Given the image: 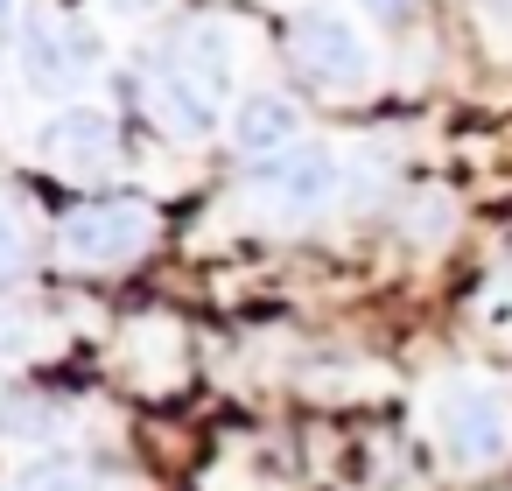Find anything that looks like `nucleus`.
<instances>
[{
	"label": "nucleus",
	"mask_w": 512,
	"mask_h": 491,
	"mask_svg": "<svg viewBox=\"0 0 512 491\" xmlns=\"http://www.w3.org/2000/svg\"><path fill=\"white\" fill-rule=\"evenodd\" d=\"M428 428H435V449L456 470H491L512 449V400L491 379H449L428 400Z\"/></svg>",
	"instance_id": "1"
},
{
	"label": "nucleus",
	"mask_w": 512,
	"mask_h": 491,
	"mask_svg": "<svg viewBox=\"0 0 512 491\" xmlns=\"http://www.w3.org/2000/svg\"><path fill=\"white\" fill-rule=\"evenodd\" d=\"M344 190V162L330 148H281L267 162H253V197L281 204V211H323Z\"/></svg>",
	"instance_id": "2"
},
{
	"label": "nucleus",
	"mask_w": 512,
	"mask_h": 491,
	"mask_svg": "<svg viewBox=\"0 0 512 491\" xmlns=\"http://www.w3.org/2000/svg\"><path fill=\"white\" fill-rule=\"evenodd\" d=\"M148 246V204L134 197H106V204H78L64 218V253L71 260H92V267H113L127 253Z\"/></svg>",
	"instance_id": "3"
},
{
	"label": "nucleus",
	"mask_w": 512,
	"mask_h": 491,
	"mask_svg": "<svg viewBox=\"0 0 512 491\" xmlns=\"http://www.w3.org/2000/svg\"><path fill=\"white\" fill-rule=\"evenodd\" d=\"M295 57H302V71H309L316 85H330V92H358V85L372 78V50H365V36H358L351 22H337V15H302V29H295Z\"/></svg>",
	"instance_id": "4"
},
{
	"label": "nucleus",
	"mask_w": 512,
	"mask_h": 491,
	"mask_svg": "<svg viewBox=\"0 0 512 491\" xmlns=\"http://www.w3.org/2000/svg\"><path fill=\"white\" fill-rule=\"evenodd\" d=\"M36 148H43L50 169H64V176H92V169L113 162L120 134H113V113H106V106H64V113L43 120Z\"/></svg>",
	"instance_id": "5"
},
{
	"label": "nucleus",
	"mask_w": 512,
	"mask_h": 491,
	"mask_svg": "<svg viewBox=\"0 0 512 491\" xmlns=\"http://www.w3.org/2000/svg\"><path fill=\"white\" fill-rule=\"evenodd\" d=\"M218 92L197 78V71H162L155 85H148V113H155V127L162 134H176V141H204L211 127H218V106H211Z\"/></svg>",
	"instance_id": "6"
},
{
	"label": "nucleus",
	"mask_w": 512,
	"mask_h": 491,
	"mask_svg": "<svg viewBox=\"0 0 512 491\" xmlns=\"http://www.w3.org/2000/svg\"><path fill=\"white\" fill-rule=\"evenodd\" d=\"M22 78H29V92H43V99H57L85 64H92V50L78 43V36H64V29H50V22H22Z\"/></svg>",
	"instance_id": "7"
},
{
	"label": "nucleus",
	"mask_w": 512,
	"mask_h": 491,
	"mask_svg": "<svg viewBox=\"0 0 512 491\" xmlns=\"http://www.w3.org/2000/svg\"><path fill=\"white\" fill-rule=\"evenodd\" d=\"M295 106L288 99H274V92H253V99H239V113H232V141L246 148V155H281V148H295Z\"/></svg>",
	"instance_id": "8"
},
{
	"label": "nucleus",
	"mask_w": 512,
	"mask_h": 491,
	"mask_svg": "<svg viewBox=\"0 0 512 491\" xmlns=\"http://www.w3.org/2000/svg\"><path fill=\"white\" fill-rule=\"evenodd\" d=\"M232 64H239V57H232V29H225V22H204V29L190 36V71H197V78H204V85L225 99V85H232Z\"/></svg>",
	"instance_id": "9"
},
{
	"label": "nucleus",
	"mask_w": 512,
	"mask_h": 491,
	"mask_svg": "<svg viewBox=\"0 0 512 491\" xmlns=\"http://www.w3.org/2000/svg\"><path fill=\"white\" fill-rule=\"evenodd\" d=\"M15 491H99V477H92L85 463H71V456H36V463L15 477Z\"/></svg>",
	"instance_id": "10"
},
{
	"label": "nucleus",
	"mask_w": 512,
	"mask_h": 491,
	"mask_svg": "<svg viewBox=\"0 0 512 491\" xmlns=\"http://www.w3.org/2000/svg\"><path fill=\"white\" fill-rule=\"evenodd\" d=\"M449 225H456V204H449V197H421V204H414V232H421V239H442Z\"/></svg>",
	"instance_id": "11"
},
{
	"label": "nucleus",
	"mask_w": 512,
	"mask_h": 491,
	"mask_svg": "<svg viewBox=\"0 0 512 491\" xmlns=\"http://www.w3.org/2000/svg\"><path fill=\"white\" fill-rule=\"evenodd\" d=\"M484 323H491V330H512V274L484 295Z\"/></svg>",
	"instance_id": "12"
},
{
	"label": "nucleus",
	"mask_w": 512,
	"mask_h": 491,
	"mask_svg": "<svg viewBox=\"0 0 512 491\" xmlns=\"http://www.w3.org/2000/svg\"><path fill=\"white\" fill-rule=\"evenodd\" d=\"M99 8H106L113 22H148V15L162 8V0H99Z\"/></svg>",
	"instance_id": "13"
},
{
	"label": "nucleus",
	"mask_w": 512,
	"mask_h": 491,
	"mask_svg": "<svg viewBox=\"0 0 512 491\" xmlns=\"http://www.w3.org/2000/svg\"><path fill=\"white\" fill-rule=\"evenodd\" d=\"M365 8H372V15H400V8H407V0H365Z\"/></svg>",
	"instance_id": "14"
},
{
	"label": "nucleus",
	"mask_w": 512,
	"mask_h": 491,
	"mask_svg": "<svg viewBox=\"0 0 512 491\" xmlns=\"http://www.w3.org/2000/svg\"><path fill=\"white\" fill-rule=\"evenodd\" d=\"M491 8H498V15H512V0H491Z\"/></svg>",
	"instance_id": "15"
}]
</instances>
